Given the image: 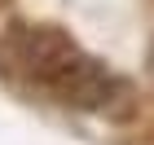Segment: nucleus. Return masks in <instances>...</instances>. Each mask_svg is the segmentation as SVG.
Here are the masks:
<instances>
[{
  "label": "nucleus",
  "instance_id": "1",
  "mask_svg": "<svg viewBox=\"0 0 154 145\" xmlns=\"http://www.w3.org/2000/svg\"><path fill=\"white\" fill-rule=\"evenodd\" d=\"M18 62H22V71L40 88H48L57 101H66L75 110L119 114V106H128V84L119 75H110L97 57H88L57 26H31V31H22L18 35Z\"/></svg>",
  "mask_w": 154,
  "mask_h": 145
}]
</instances>
